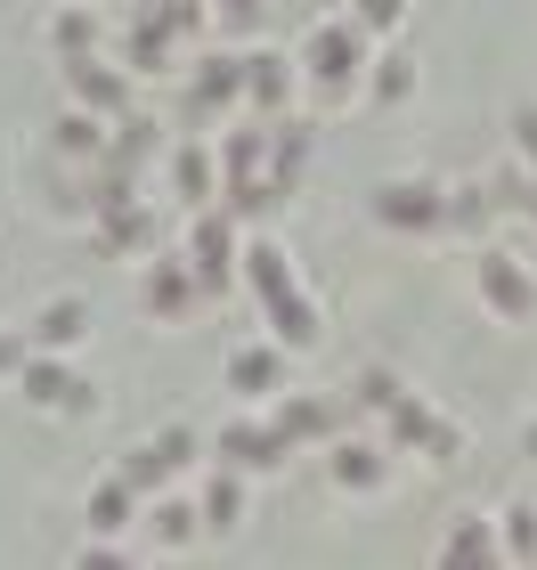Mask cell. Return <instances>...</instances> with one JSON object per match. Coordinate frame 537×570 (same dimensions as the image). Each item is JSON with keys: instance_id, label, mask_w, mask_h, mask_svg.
I'll list each match as a JSON object with an SVG mask.
<instances>
[{"instance_id": "d4e9b609", "label": "cell", "mask_w": 537, "mask_h": 570, "mask_svg": "<svg viewBox=\"0 0 537 570\" xmlns=\"http://www.w3.org/2000/svg\"><path fill=\"white\" fill-rule=\"evenodd\" d=\"M90 522H98V530H122V522H131V481H107V489H98V498H90Z\"/></svg>"}, {"instance_id": "ba28073f", "label": "cell", "mask_w": 537, "mask_h": 570, "mask_svg": "<svg viewBox=\"0 0 537 570\" xmlns=\"http://www.w3.org/2000/svg\"><path fill=\"white\" fill-rule=\"evenodd\" d=\"M301 164H310V122H269V164H261V179H269V196L286 204L294 188H301Z\"/></svg>"}, {"instance_id": "7c38bea8", "label": "cell", "mask_w": 537, "mask_h": 570, "mask_svg": "<svg viewBox=\"0 0 537 570\" xmlns=\"http://www.w3.org/2000/svg\"><path fill=\"white\" fill-rule=\"evenodd\" d=\"M41 41L58 49V66L66 58H98V9H90V0H58L49 24H41Z\"/></svg>"}, {"instance_id": "f546056e", "label": "cell", "mask_w": 537, "mask_h": 570, "mask_svg": "<svg viewBox=\"0 0 537 570\" xmlns=\"http://www.w3.org/2000/svg\"><path fill=\"white\" fill-rule=\"evenodd\" d=\"M82 570H131V562H115V554H90V562H82Z\"/></svg>"}, {"instance_id": "484cf974", "label": "cell", "mask_w": 537, "mask_h": 570, "mask_svg": "<svg viewBox=\"0 0 537 570\" xmlns=\"http://www.w3.org/2000/svg\"><path fill=\"white\" fill-rule=\"evenodd\" d=\"M269 309H277V326H286V343H310V302L286 294V302H269Z\"/></svg>"}, {"instance_id": "8992f818", "label": "cell", "mask_w": 537, "mask_h": 570, "mask_svg": "<svg viewBox=\"0 0 537 570\" xmlns=\"http://www.w3.org/2000/svg\"><path fill=\"white\" fill-rule=\"evenodd\" d=\"M228 262H237V220H228L220 204H203L188 220V269H196V285H220Z\"/></svg>"}, {"instance_id": "8fae6325", "label": "cell", "mask_w": 537, "mask_h": 570, "mask_svg": "<svg viewBox=\"0 0 537 570\" xmlns=\"http://www.w3.org/2000/svg\"><path fill=\"white\" fill-rule=\"evenodd\" d=\"M24 400H33V407H73V416H82V407H90V383L82 375H73L66 367V358H24Z\"/></svg>"}, {"instance_id": "9c48e42d", "label": "cell", "mask_w": 537, "mask_h": 570, "mask_svg": "<svg viewBox=\"0 0 537 570\" xmlns=\"http://www.w3.org/2000/svg\"><path fill=\"white\" fill-rule=\"evenodd\" d=\"M375 220L382 228H440V188L431 179H391V188H375Z\"/></svg>"}, {"instance_id": "3957f363", "label": "cell", "mask_w": 537, "mask_h": 570, "mask_svg": "<svg viewBox=\"0 0 537 570\" xmlns=\"http://www.w3.org/2000/svg\"><path fill=\"white\" fill-rule=\"evenodd\" d=\"M245 107V66L237 49H196V73H188V122H220Z\"/></svg>"}, {"instance_id": "4dcf8cb0", "label": "cell", "mask_w": 537, "mask_h": 570, "mask_svg": "<svg viewBox=\"0 0 537 570\" xmlns=\"http://www.w3.org/2000/svg\"><path fill=\"white\" fill-rule=\"evenodd\" d=\"M90 9H98V0H90Z\"/></svg>"}, {"instance_id": "6da1fadb", "label": "cell", "mask_w": 537, "mask_h": 570, "mask_svg": "<svg viewBox=\"0 0 537 570\" xmlns=\"http://www.w3.org/2000/svg\"><path fill=\"white\" fill-rule=\"evenodd\" d=\"M301 82H310L326 107H342V98L358 90V66H367V33H358L350 17H318L310 33H301Z\"/></svg>"}, {"instance_id": "2e32d148", "label": "cell", "mask_w": 537, "mask_h": 570, "mask_svg": "<svg viewBox=\"0 0 537 570\" xmlns=\"http://www.w3.org/2000/svg\"><path fill=\"white\" fill-rule=\"evenodd\" d=\"M237 262H245V277H252V294H261V302H286L294 294V269H286V245H245L237 253Z\"/></svg>"}, {"instance_id": "7402d4cb", "label": "cell", "mask_w": 537, "mask_h": 570, "mask_svg": "<svg viewBox=\"0 0 537 570\" xmlns=\"http://www.w3.org/2000/svg\"><path fill=\"white\" fill-rule=\"evenodd\" d=\"M480 294H489L497 309H521V302H529V285L514 277V262H480Z\"/></svg>"}, {"instance_id": "4316f807", "label": "cell", "mask_w": 537, "mask_h": 570, "mask_svg": "<svg viewBox=\"0 0 537 570\" xmlns=\"http://www.w3.org/2000/svg\"><path fill=\"white\" fill-rule=\"evenodd\" d=\"M514 155H529V164H537V107L514 115Z\"/></svg>"}, {"instance_id": "44dd1931", "label": "cell", "mask_w": 537, "mask_h": 570, "mask_svg": "<svg viewBox=\"0 0 537 570\" xmlns=\"http://www.w3.org/2000/svg\"><path fill=\"white\" fill-rule=\"evenodd\" d=\"M156 17L171 24V41H179V49H188V41L203 49V33H212V9H203V0H156Z\"/></svg>"}, {"instance_id": "4fadbf2b", "label": "cell", "mask_w": 537, "mask_h": 570, "mask_svg": "<svg viewBox=\"0 0 537 570\" xmlns=\"http://www.w3.org/2000/svg\"><path fill=\"white\" fill-rule=\"evenodd\" d=\"M156 245V213H147V204L131 196V204H115V213H98V253H147Z\"/></svg>"}, {"instance_id": "52a82bcc", "label": "cell", "mask_w": 537, "mask_h": 570, "mask_svg": "<svg viewBox=\"0 0 537 570\" xmlns=\"http://www.w3.org/2000/svg\"><path fill=\"white\" fill-rule=\"evenodd\" d=\"M156 155H163V122H156V115H122V122H107V155H98L107 171L139 179Z\"/></svg>"}, {"instance_id": "5bb4252c", "label": "cell", "mask_w": 537, "mask_h": 570, "mask_svg": "<svg viewBox=\"0 0 537 570\" xmlns=\"http://www.w3.org/2000/svg\"><path fill=\"white\" fill-rule=\"evenodd\" d=\"M139 294H147L156 318H188V309H196V269H188V262H156Z\"/></svg>"}, {"instance_id": "ffe728a7", "label": "cell", "mask_w": 537, "mask_h": 570, "mask_svg": "<svg viewBox=\"0 0 537 570\" xmlns=\"http://www.w3.org/2000/svg\"><path fill=\"white\" fill-rule=\"evenodd\" d=\"M350 24H358V33H367V41H391L399 33V24H407V0H350V9H342Z\"/></svg>"}, {"instance_id": "83f0119b", "label": "cell", "mask_w": 537, "mask_h": 570, "mask_svg": "<svg viewBox=\"0 0 537 570\" xmlns=\"http://www.w3.org/2000/svg\"><path fill=\"white\" fill-rule=\"evenodd\" d=\"M228 456H269V440L252 432V424H237V432H228Z\"/></svg>"}, {"instance_id": "7a4b0ae2", "label": "cell", "mask_w": 537, "mask_h": 570, "mask_svg": "<svg viewBox=\"0 0 537 570\" xmlns=\"http://www.w3.org/2000/svg\"><path fill=\"white\" fill-rule=\"evenodd\" d=\"M58 73H66V107H82L98 122L131 115V66H107V49H98V58H66Z\"/></svg>"}, {"instance_id": "30bf717a", "label": "cell", "mask_w": 537, "mask_h": 570, "mask_svg": "<svg viewBox=\"0 0 537 570\" xmlns=\"http://www.w3.org/2000/svg\"><path fill=\"white\" fill-rule=\"evenodd\" d=\"M122 58H131V73H171L179 58H188V49L171 41V24L156 17V0H147V9L131 17V33H122Z\"/></svg>"}, {"instance_id": "277c9868", "label": "cell", "mask_w": 537, "mask_h": 570, "mask_svg": "<svg viewBox=\"0 0 537 570\" xmlns=\"http://www.w3.org/2000/svg\"><path fill=\"white\" fill-rule=\"evenodd\" d=\"M237 66H245V107L261 122H286V107H294V58H277V49H237Z\"/></svg>"}, {"instance_id": "f1b7e54d", "label": "cell", "mask_w": 537, "mask_h": 570, "mask_svg": "<svg viewBox=\"0 0 537 570\" xmlns=\"http://www.w3.org/2000/svg\"><path fill=\"white\" fill-rule=\"evenodd\" d=\"M17 358H24V343H17V334H0V367H17Z\"/></svg>"}, {"instance_id": "d6986e66", "label": "cell", "mask_w": 537, "mask_h": 570, "mask_svg": "<svg viewBox=\"0 0 537 570\" xmlns=\"http://www.w3.org/2000/svg\"><path fill=\"white\" fill-rule=\"evenodd\" d=\"M179 449H188V432H163L156 449H139L131 464H122V481H131V489H156V481L171 473V464H179Z\"/></svg>"}, {"instance_id": "e0dca14e", "label": "cell", "mask_w": 537, "mask_h": 570, "mask_svg": "<svg viewBox=\"0 0 537 570\" xmlns=\"http://www.w3.org/2000/svg\"><path fill=\"white\" fill-rule=\"evenodd\" d=\"M82 326H90V302H73V294H66V302H49L41 318H33V343L58 358L66 343H82Z\"/></svg>"}, {"instance_id": "ac0fdd59", "label": "cell", "mask_w": 537, "mask_h": 570, "mask_svg": "<svg viewBox=\"0 0 537 570\" xmlns=\"http://www.w3.org/2000/svg\"><path fill=\"white\" fill-rule=\"evenodd\" d=\"M375 73H367V98L375 107H407V98H416V58H407V49H391V58H367Z\"/></svg>"}, {"instance_id": "603a6c76", "label": "cell", "mask_w": 537, "mask_h": 570, "mask_svg": "<svg viewBox=\"0 0 537 570\" xmlns=\"http://www.w3.org/2000/svg\"><path fill=\"white\" fill-rule=\"evenodd\" d=\"M228 383H237V392H269V383H277V358H269V351H237V358H228Z\"/></svg>"}, {"instance_id": "cb8c5ba5", "label": "cell", "mask_w": 537, "mask_h": 570, "mask_svg": "<svg viewBox=\"0 0 537 570\" xmlns=\"http://www.w3.org/2000/svg\"><path fill=\"white\" fill-rule=\"evenodd\" d=\"M440 220H448V228H480V220H489V188H456V196H440Z\"/></svg>"}, {"instance_id": "9a60e30c", "label": "cell", "mask_w": 537, "mask_h": 570, "mask_svg": "<svg viewBox=\"0 0 537 570\" xmlns=\"http://www.w3.org/2000/svg\"><path fill=\"white\" fill-rule=\"evenodd\" d=\"M49 147H58L66 164H98V155H107V122L82 115V107H66L58 122H49Z\"/></svg>"}, {"instance_id": "5b68a950", "label": "cell", "mask_w": 537, "mask_h": 570, "mask_svg": "<svg viewBox=\"0 0 537 570\" xmlns=\"http://www.w3.org/2000/svg\"><path fill=\"white\" fill-rule=\"evenodd\" d=\"M163 171H171V196L188 204V213L220 204V155L203 147V139H179V147H163Z\"/></svg>"}]
</instances>
